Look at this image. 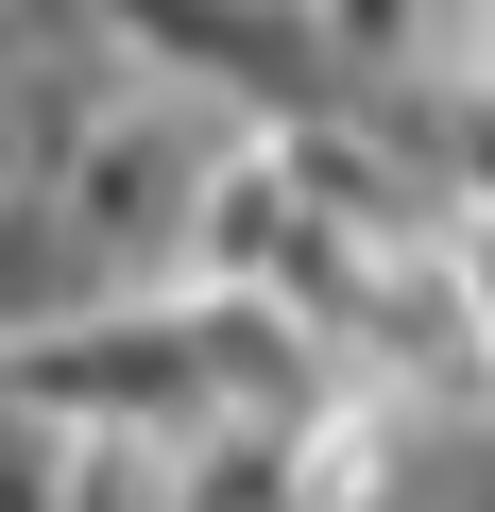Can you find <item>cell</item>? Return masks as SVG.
<instances>
[{"mask_svg":"<svg viewBox=\"0 0 495 512\" xmlns=\"http://www.w3.org/2000/svg\"><path fill=\"white\" fill-rule=\"evenodd\" d=\"M478 410H495V393H478Z\"/></svg>","mask_w":495,"mask_h":512,"instance_id":"3","label":"cell"},{"mask_svg":"<svg viewBox=\"0 0 495 512\" xmlns=\"http://www.w3.org/2000/svg\"><path fill=\"white\" fill-rule=\"evenodd\" d=\"M308 35H325V69L359 103H393V86H461L478 69V0H308Z\"/></svg>","mask_w":495,"mask_h":512,"instance_id":"1","label":"cell"},{"mask_svg":"<svg viewBox=\"0 0 495 512\" xmlns=\"http://www.w3.org/2000/svg\"><path fill=\"white\" fill-rule=\"evenodd\" d=\"M69 308H103L86 222L52 205V171H0V342H35V325H69Z\"/></svg>","mask_w":495,"mask_h":512,"instance_id":"2","label":"cell"}]
</instances>
